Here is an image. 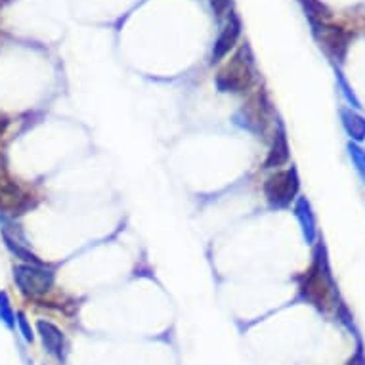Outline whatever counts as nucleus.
Listing matches in <instances>:
<instances>
[{
	"label": "nucleus",
	"instance_id": "obj_9",
	"mask_svg": "<svg viewBox=\"0 0 365 365\" xmlns=\"http://www.w3.org/2000/svg\"><path fill=\"white\" fill-rule=\"evenodd\" d=\"M0 319L12 329L14 327V312L10 308V302H8V297L4 293H0Z\"/></svg>",
	"mask_w": 365,
	"mask_h": 365
},
{
	"label": "nucleus",
	"instance_id": "obj_12",
	"mask_svg": "<svg viewBox=\"0 0 365 365\" xmlns=\"http://www.w3.org/2000/svg\"><path fill=\"white\" fill-rule=\"evenodd\" d=\"M212 6H215L216 12L222 14L227 6H230V0H212Z\"/></svg>",
	"mask_w": 365,
	"mask_h": 365
},
{
	"label": "nucleus",
	"instance_id": "obj_7",
	"mask_svg": "<svg viewBox=\"0 0 365 365\" xmlns=\"http://www.w3.org/2000/svg\"><path fill=\"white\" fill-rule=\"evenodd\" d=\"M289 159V148L287 142H285V136H283V132H279L276 136V142H274V148L269 151L268 159H266V167H282L285 165Z\"/></svg>",
	"mask_w": 365,
	"mask_h": 365
},
{
	"label": "nucleus",
	"instance_id": "obj_5",
	"mask_svg": "<svg viewBox=\"0 0 365 365\" xmlns=\"http://www.w3.org/2000/svg\"><path fill=\"white\" fill-rule=\"evenodd\" d=\"M304 294L306 299L312 300V302H316V306H325L327 304V297H329V285L325 282V274H322V268H319V264H316L314 268L308 272V276H306V283H304Z\"/></svg>",
	"mask_w": 365,
	"mask_h": 365
},
{
	"label": "nucleus",
	"instance_id": "obj_2",
	"mask_svg": "<svg viewBox=\"0 0 365 365\" xmlns=\"http://www.w3.org/2000/svg\"><path fill=\"white\" fill-rule=\"evenodd\" d=\"M243 56H245V52H240L235 56L216 78V84L222 92H245L252 84L251 63Z\"/></svg>",
	"mask_w": 365,
	"mask_h": 365
},
{
	"label": "nucleus",
	"instance_id": "obj_13",
	"mask_svg": "<svg viewBox=\"0 0 365 365\" xmlns=\"http://www.w3.org/2000/svg\"><path fill=\"white\" fill-rule=\"evenodd\" d=\"M6 126H8L6 117H0V136L4 134V130H6Z\"/></svg>",
	"mask_w": 365,
	"mask_h": 365
},
{
	"label": "nucleus",
	"instance_id": "obj_1",
	"mask_svg": "<svg viewBox=\"0 0 365 365\" xmlns=\"http://www.w3.org/2000/svg\"><path fill=\"white\" fill-rule=\"evenodd\" d=\"M14 282L18 283L21 293L27 297H41L52 289L54 276L48 269L41 268L38 264H21L14 268Z\"/></svg>",
	"mask_w": 365,
	"mask_h": 365
},
{
	"label": "nucleus",
	"instance_id": "obj_4",
	"mask_svg": "<svg viewBox=\"0 0 365 365\" xmlns=\"http://www.w3.org/2000/svg\"><path fill=\"white\" fill-rule=\"evenodd\" d=\"M36 329H38V335L42 339V344L48 350L50 356H54L56 359L63 361L66 359V336L61 333L54 324L50 322H38L36 324Z\"/></svg>",
	"mask_w": 365,
	"mask_h": 365
},
{
	"label": "nucleus",
	"instance_id": "obj_10",
	"mask_svg": "<svg viewBox=\"0 0 365 365\" xmlns=\"http://www.w3.org/2000/svg\"><path fill=\"white\" fill-rule=\"evenodd\" d=\"M350 155H352L354 163L358 165V170L361 173V176L365 178V153L359 150V148H352V145H350Z\"/></svg>",
	"mask_w": 365,
	"mask_h": 365
},
{
	"label": "nucleus",
	"instance_id": "obj_11",
	"mask_svg": "<svg viewBox=\"0 0 365 365\" xmlns=\"http://www.w3.org/2000/svg\"><path fill=\"white\" fill-rule=\"evenodd\" d=\"M18 324H19V329H21V333H24L25 341H33V331H31L29 327V322H27V317H25V314H18Z\"/></svg>",
	"mask_w": 365,
	"mask_h": 365
},
{
	"label": "nucleus",
	"instance_id": "obj_6",
	"mask_svg": "<svg viewBox=\"0 0 365 365\" xmlns=\"http://www.w3.org/2000/svg\"><path fill=\"white\" fill-rule=\"evenodd\" d=\"M237 36H240V21L237 19H232V24L227 25L224 33L218 36V41L215 44V52H212V61H220L224 56L232 50V46L237 41Z\"/></svg>",
	"mask_w": 365,
	"mask_h": 365
},
{
	"label": "nucleus",
	"instance_id": "obj_14",
	"mask_svg": "<svg viewBox=\"0 0 365 365\" xmlns=\"http://www.w3.org/2000/svg\"><path fill=\"white\" fill-rule=\"evenodd\" d=\"M358 359H359V356H358V358H354V359H350V361H348V364H346V365H359V361H358Z\"/></svg>",
	"mask_w": 365,
	"mask_h": 365
},
{
	"label": "nucleus",
	"instance_id": "obj_8",
	"mask_svg": "<svg viewBox=\"0 0 365 365\" xmlns=\"http://www.w3.org/2000/svg\"><path fill=\"white\" fill-rule=\"evenodd\" d=\"M342 123L346 126V130L352 134V138H365V119L358 117V115L352 113V111H342Z\"/></svg>",
	"mask_w": 365,
	"mask_h": 365
},
{
	"label": "nucleus",
	"instance_id": "obj_3",
	"mask_svg": "<svg viewBox=\"0 0 365 365\" xmlns=\"http://www.w3.org/2000/svg\"><path fill=\"white\" fill-rule=\"evenodd\" d=\"M299 192V178L294 170L272 174L264 184V195L272 207H285L294 199Z\"/></svg>",
	"mask_w": 365,
	"mask_h": 365
}]
</instances>
